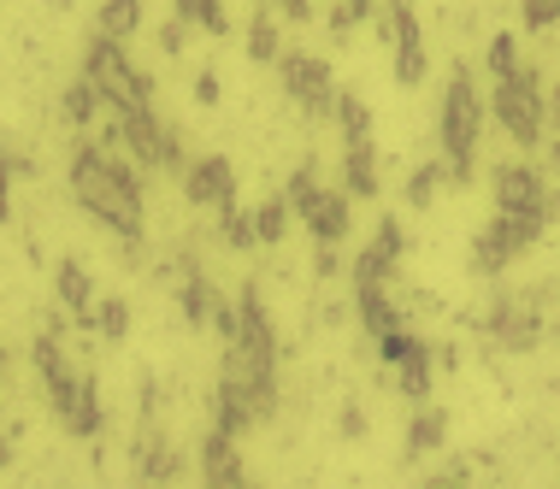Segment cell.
Wrapping results in <instances>:
<instances>
[{"label": "cell", "mask_w": 560, "mask_h": 489, "mask_svg": "<svg viewBox=\"0 0 560 489\" xmlns=\"http://www.w3.org/2000/svg\"><path fill=\"white\" fill-rule=\"evenodd\" d=\"M71 201H78L95 224L125 242V248H142L148 236V201H142V177L130 172L113 148H95V142H78L71 148Z\"/></svg>", "instance_id": "1"}, {"label": "cell", "mask_w": 560, "mask_h": 489, "mask_svg": "<svg viewBox=\"0 0 560 489\" xmlns=\"http://www.w3.org/2000/svg\"><path fill=\"white\" fill-rule=\"evenodd\" d=\"M278 412V360H254L242 348H224V372L213 395V424L219 431H254Z\"/></svg>", "instance_id": "2"}, {"label": "cell", "mask_w": 560, "mask_h": 489, "mask_svg": "<svg viewBox=\"0 0 560 489\" xmlns=\"http://www.w3.org/2000/svg\"><path fill=\"white\" fill-rule=\"evenodd\" d=\"M483 113H490V101L478 95V78L466 66H454L443 83V106H436V148H443L454 183H472V172H478Z\"/></svg>", "instance_id": "3"}, {"label": "cell", "mask_w": 560, "mask_h": 489, "mask_svg": "<svg viewBox=\"0 0 560 489\" xmlns=\"http://www.w3.org/2000/svg\"><path fill=\"white\" fill-rule=\"evenodd\" d=\"M490 113H495V125L508 130L513 148H537L542 130H549V95H542L537 66H525V59H520L508 78H495V89H490Z\"/></svg>", "instance_id": "4"}, {"label": "cell", "mask_w": 560, "mask_h": 489, "mask_svg": "<svg viewBox=\"0 0 560 489\" xmlns=\"http://www.w3.org/2000/svg\"><path fill=\"white\" fill-rule=\"evenodd\" d=\"M83 71L95 78V89L107 95V106H113V118L118 113H142V106H154V83L136 71V59H130V48L118 36H107V30H95L89 36V48H83Z\"/></svg>", "instance_id": "5"}, {"label": "cell", "mask_w": 560, "mask_h": 489, "mask_svg": "<svg viewBox=\"0 0 560 489\" xmlns=\"http://www.w3.org/2000/svg\"><path fill=\"white\" fill-rule=\"evenodd\" d=\"M466 325H478L495 348L508 354H532L549 336V313H542V289H525V295H495L483 313H466Z\"/></svg>", "instance_id": "6"}, {"label": "cell", "mask_w": 560, "mask_h": 489, "mask_svg": "<svg viewBox=\"0 0 560 489\" xmlns=\"http://www.w3.org/2000/svg\"><path fill=\"white\" fill-rule=\"evenodd\" d=\"M490 195H495V212H520V219H542L555 224L560 219V195L549 189V177L525 160H502L490 172Z\"/></svg>", "instance_id": "7"}, {"label": "cell", "mask_w": 560, "mask_h": 489, "mask_svg": "<svg viewBox=\"0 0 560 489\" xmlns=\"http://www.w3.org/2000/svg\"><path fill=\"white\" fill-rule=\"evenodd\" d=\"M549 231L542 219H520V212H495L490 224L472 236V278H502L520 254H532V242Z\"/></svg>", "instance_id": "8"}, {"label": "cell", "mask_w": 560, "mask_h": 489, "mask_svg": "<svg viewBox=\"0 0 560 489\" xmlns=\"http://www.w3.org/2000/svg\"><path fill=\"white\" fill-rule=\"evenodd\" d=\"M278 78H283V89H290V101L301 106V113L330 118V106H337V83H330V66L319 54H307V48L278 54Z\"/></svg>", "instance_id": "9"}, {"label": "cell", "mask_w": 560, "mask_h": 489, "mask_svg": "<svg viewBox=\"0 0 560 489\" xmlns=\"http://www.w3.org/2000/svg\"><path fill=\"white\" fill-rule=\"evenodd\" d=\"M48 407L59 412V424H66L71 436H101V424H107V412H101V384L89 372H71L66 384L48 395Z\"/></svg>", "instance_id": "10"}, {"label": "cell", "mask_w": 560, "mask_h": 489, "mask_svg": "<svg viewBox=\"0 0 560 489\" xmlns=\"http://www.w3.org/2000/svg\"><path fill=\"white\" fill-rule=\"evenodd\" d=\"M184 201L201 207V212L236 207V165L224 160V154H207V160L184 165Z\"/></svg>", "instance_id": "11"}, {"label": "cell", "mask_w": 560, "mask_h": 489, "mask_svg": "<svg viewBox=\"0 0 560 489\" xmlns=\"http://www.w3.org/2000/svg\"><path fill=\"white\" fill-rule=\"evenodd\" d=\"M401 254H407L401 219H384L372 231L366 248L354 254V283H389V278H396V266H401Z\"/></svg>", "instance_id": "12"}, {"label": "cell", "mask_w": 560, "mask_h": 489, "mask_svg": "<svg viewBox=\"0 0 560 489\" xmlns=\"http://www.w3.org/2000/svg\"><path fill=\"white\" fill-rule=\"evenodd\" d=\"M201 484H219V489H242L248 484V461H242V449H236V431H207L201 442Z\"/></svg>", "instance_id": "13"}, {"label": "cell", "mask_w": 560, "mask_h": 489, "mask_svg": "<svg viewBox=\"0 0 560 489\" xmlns=\"http://www.w3.org/2000/svg\"><path fill=\"white\" fill-rule=\"evenodd\" d=\"M54 295H59V307L78 318L83 330H95V278L83 271V259H59V271H54Z\"/></svg>", "instance_id": "14"}, {"label": "cell", "mask_w": 560, "mask_h": 489, "mask_svg": "<svg viewBox=\"0 0 560 489\" xmlns=\"http://www.w3.org/2000/svg\"><path fill=\"white\" fill-rule=\"evenodd\" d=\"M354 195L348 189H319V201L307 207V231H313V242H348V231H354Z\"/></svg>", "instance_id": "15"}, {"label": "cell", "mask_w": 560, "mask_h": 489, "mask_svg": "<svg viewBox=\"0 0 560 489\" xmlns=\"http://www.w3.org/2000/svg\"><path fill=\"white\" fill-rule=\"evenodd\" d=\"M342 189L354 201H377V148L372 136H342Z\"/></svg>", "instance_id": "16"}, {"label": "cell", "mask_w": 560, "mask_h": 489, "mask_svg": "<svg viewBox=\"0 0 560 489\" xmlns=\"http://www.w3.org/2000/svg\"><path fill=\"white\" fill-rule=\"evenodd\" d=\"M130 471L142 484H172L177 471H184V449H172L160 431H148L142 442H136V454H130Z\"/></svg>", "instance_id": "17"}, {"label": "cell", "mask_w": 560, "mask_h": 489, "mask_svg": "<svg viewBox=\"0 0 560 489\" xmlns=\"http://www.w3.org/2000/svg\"><path fill=\"white\" fill-rule=\"evenodd\" d=\"M354 318L366 325L372 342H377L384 330H396V325H401V313H396V301H389V289H384V283H354Z\"/></svg>", "instance_id": "18"}, {"label": "cell", "mask_w": 560, "mask_h": 489, "mask_svg": "<svg viewBox=\"0 0 560 489\" xmlns=\"http://www.w3.org/2000/svg\"><path fill=\"white\" fill-rule=\"evenodd\" d=\"M30 365H36V377H42V395H54L59 384L71 377V365H66V342H59V330L48 325L30 342Z\"/></svg>", "instance_id": "19"}, {"label": "cell", "mask_w": 560, "mask_h": 489, "mask_svg": "<svg viewBox=\"0 0 560 489\" xmlns=\"http://www.w3.org/2000/svg\"><path fill=\"white\" fill-rule=\"evenodd\" d=\"M443 442H448V412L419 401V412L407 419V461H419V454H436Z\"/></svg>", "instance_id": "20"}, {"label": "cell", "mask_w": 560, "mask_h": 489, "mask_svg": "<svg viewBox=\"0 0 560 489\" xmlns=\"http://www.w3.org/2000/svg\"><path fill=\"white\" fill-rule=\"evenodd\" d=\"M431 377H436V354H431V342H419L407 360H396V389L407 395V401H431Z\"/></svg>", "instance_id": "21"}, {"label": "cell", "mask_w": 560, "mask_h": 489, "mask_svg": "<svg viewBox=\"0 0 560 489\" xmlns=\"http://www.w3.org/2000/svg\"><path fill=\"white\" fill-rule=\"evenodd\" d=\"M101 106H107V95L95 89V78H89V71H83V78H71V83H66V95H59V113H66V125H78V130L95 125Z\"/></svg>", "instance_id": "22"}, {"label": "cell", "mask_w": 560, "mask_h": 489, "mask_svg": "<svg viewBox=\"0 0 560 489\" xmlns=\"http://www.w3.org/2000/svg\"><path fill=\"white\" fill-rule=\"evenodd\" d=\"M219 242H224L231 254L266 248V242H260V224H254V212H242V207H224V212H219Z\"/></svg>", "instance_id": "23"}, {"label": "cell", "mask_w": 560, "mask_h": 489, "mask_svg": "<svg viewBox=\"0 0 560 489\" xmlns=\"http://www.w3.org/2000/svg\"><path fill=\"white\" fill-rule=\"evenodd\" d=\"M95 30H107V36L130 42L136 30H142V0H101V12H95Z\"/></svg>", "instance_id": "24"}, {"label": "cell", "mask_w": 560, "mask_h": 489, "mask_svg": "<svg viewBox=\"0 0 560 489\" xmlns=\"http://www.w3.org/2000/svg\"><path fill=\"white\" fill-rule=\"evenodd\" d=\"M290 219H295V207H290V195H283V189L266 195V201L254 207V224H260V242H266V248H278V242H283Z\"/></svg>", "instance_id": "25"}, {"label": "cell", "mask_w": 560, "mask_h": 489, "mask_svg": "<svg viewBox=\"0 0 560 489\" xmlns=\"http://www.w3.org/2000/svg\"><path fill=\"white\" fill-rule=\"evenodd\" d=\"M443 183H454V177H448V160H419L413 172H407V201H413V207H431Z\"/></svg>", "instance_id": "26"}, {"label": "cell", "mask_w": 560, "mask_h": 489, "mask_svg": "<svg viewBox=\"0 0 560 489\" xmlns=\"http://www.w3.org/2000/svg\"><path fill=\"white\" fill-rule=\"evenodd\" d=\"M177 19L201 24L207 36H231V12H224V0H172Z\"/></svg>", "instance_id": "27"}, {"label": "cell", "mask_w": 560, "mask_h": 489, "mask_svg": "<svg viewBox=\"0 0 560 489\" xmlns=\"http://www.w3.org/2000/svg\"><path fill=\"white\" fill-rule=\"evenodd\" d=\"M95 330H101V342H125L130 336V301L125 295H101L95 301Z\"/></svg>", "instance_id": "28"}, {"label": "cell", "mask_w": 560, "mask_h": 489, "mask_svg": "<svg viewBox=\"0 0 560 489\" xmlns=\"http://www.w3.org/2000/svg\"><path fill=\"white\" fill-rule=\"evenodd\" d=\"M330 118L342 125V136H372V106L354 95V89H337V106H330Z\"/></svg>", "instance_id": "29"}, {"label": "cell", "mask_w": 560, "mask_h": 489, "mask_svg": "<svg viewBox=\"0 0 560 489\" xmlns=\"http://www.w3.org/2000/svg\"><path fill=\"white\" fill-rule=\"evenodd\" d=\"M278 54H283V36H278V24H271V12H254V24H248V59L271 66Z\"/></svg>", "instance_id": "30"}, {"label": "cell", "mask_w": 560, "mask_h": 489, "mask_svg": "<svg viewBox=\"0 0 560 489\" xmlns=\"http://www.w3.org/2000/svg\"><path fill=\"white\" fill-rule=\"evenodd\" d=\"M319 189H325V183H319V172H313V165H295V172H290V183H283V195H290L295 219H307V207L319 201Z\"/></svg>", "instance_id": "31"}, {"label": "cell", "mask_w": 560, "mask_h": 489, "mask_svg": "<svg viewBox=\"0 0 560 489\" xmlns=\"http://www.w3.org/2000/svg\"><path fill=\"white\" fill-rule=\"evenodd\" d=\"M483 66H490V78H508V71L520 66V36H513V30H495L490 48H483Z\"/></svg>", "instance_id": "32"}, {"label": "cell", "mask_w": 560, "mask_h": 489, "mask_svg": "<svg viewBox=\"0 0 560 489\" xmlns=\"http://www.w3.org/2000/svg\"><path fill=\"white\" fill-rule=\"evenodd\" d=\"M12 177H36V160H19V154H7V148H0V219L12 212V201H7Z\"/></svg>", "instance_id": "33"}, {"label": "cell", "mask_w": 560, "mask_h": 489, "mask_svg": "<svg viewBox=\"0 0 560 489\" xmlns=\"http://www.w3.org/2000/svg\"><path fill=\"white\" fill-rule=\"evenodd\" d=\"M419 342H425V336H413L407 325H396V330H384V336H377V354H384L389 365H396V360H407V354H413Z\"/></svg>", "instance_id": "34"}, {"label": "cell", "mask_w": 560, "mask_h": 489, "mask_svg": "<svg viewBox=\"0 0 560 489\" xmlns=\"http://www.w3.org/2000/svg\"><path fill=\"white\" fill-rule=\"evenodd\" d=\"M525 30H555L560 24V0H520Z\"/></svg>", "instance_id": "35"}, {"label": "cell", "mask_w": 560, "mask_h": 489, "mask_svg": "<svg viewBox=\"0 0 560 489\" xmlns=\"http://www.w3.org/2000/svg\"><path fill=\"white\" fill-rule=\"evenodd\" d=\"M342 436H348V442L366 436V407H360V401H348V407H342Z\"/></svg>", "instance_id": "36"}, {"label": "cell", "mask_w": 560, "mask_h": 489, "mask_svg": "<svg viewBox=\"0 0 560 489\" xmlns=\"http://www.w3.org/2000/svg\"><path fill=\"white\" fill-rule=\"evenodd\" d=\"M219 95H224L219 78H213V71H201V78H195V101H201V106H219Z\"/></svg>", "instance_id": "37"}, {"label": "cell", "mask_w": 560, "mask_h": 489, "mask_svg": "<svg viewBox=\"0 0 560 489\" xmlns=\"http://www.w3.org/2000/svg\"><path fill=\"white\" fill-rule=\"evenodd\" d=\"M278 12L290 24H313V0H278Z\"/></svg>", "instance_id": "38"}, {"label": "cell", "mask_w": 560, "mask_h": 489, "mask_svg": "<svg viewBox=\"0 0 560 489\" xmlns=\"http://www.w3.org/2000/svg\"><path fill=\"white\" fill-rule=\"evenodd\" d=\"M431 354H436V372H454V365H460V348H448V342H431Z\"/></svg>", "instance_id": "39"}, {"label": "cell", "mask_w": 560, "mask_h": 489, "mask_svg": "<svg viewBox=\"0 0 560 489\" xmlns=\"http://www.w3.org/2000/svg\"><path fill=\"white\" fill-rule=\"evenodd\" d=\"M7 466H12V436L0 431V471H7Z\"/></svg>", "instance_id": "40"}, {"label": "cell", "mask_w": 560, "mask_h": 489, "mask_svg": "<svg viewBox=\"0 0 560 489\" xmlns=\"http://www.w3.org/2000/svg\"><path fill=\"white\" fill-rule=\"evenodd\" d=\"M549 118H555V130H560V83H555V95H549Z\"/></svg>", "instance_id": "41"}]
</instances>
